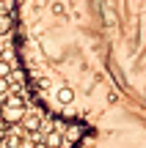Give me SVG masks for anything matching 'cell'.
<instances>
[{"label": "cell", "instance_id": "10", "mask_svg": "<svg viewBox=\"0 0 146 148\" xmlns=\"http://www.w3.org/2000/svg\"><path fill=\"white\" fill-rule=\"evenodd\" d=\"M0 123H3V121H0Z\"/></svg>", "mask_w": 146, "mask_h": 148}, {"label": "cell", "instance_id": "5", "mask_svg": "<svg viewBox=\"0 0 146 148\" xmlns=\"http://www.w3.org/2000/svg\"><path fill=\"white\" fill-rule=\"evenodd\" d=\"M11 30H14V16L0 14V33H11Z\"/></svg>", "mask_w": 146, "mask_h": 148}, {"label": "cell", "instance_id": "3", "mask_svg": "<svg viewBox=\"0 0 146 148\" xmlns=\"http://www.w3.org/2000/svg\"><path fill=\"white\" fill-rule=\"evenodd\" d=\"M22 129H25L28 134H36L39 129H42V123H44V118L39 115V112H25V118H22Z\"/></svg>", "mask_w": 146, "mask_h": 148}, {"label": "cell", "instance_id": "7", "mask_svg": "<svg viewBox=\"0 0 146 148\" xmlns=\"http://www.w3.org/2000/svg\"><path fill=\"white\" fill-rule=\"evenodd\" d=\"M8 74H11V63L0 60V77H8Z\"/></svg>", "mask_w": 146, "mask_h": 148}, {"label": "cell", "instance_id": "2", "mask_svg": "<svg viewBox=\"0 0 146 148\" xmlns=\"http://www.w3.org/2000/svg\"><path fill=\"white\" fill-rule=\"evenodd\" d=\"M22 118H25V101L22 99L11 96V99H6L0 104V121H3V126H17Z\"/></svg>", "mask_w": 146, "mask_h": 148}, {"label": "cell", "instance_id": "9", "mask_svg": "<svg viewBox=\"0 0 146 148\" xmlns=\"http://www.w3.org/2000/svg\"><path fill=\"white\" fill-rule=\"evenodd\" d=\"M0 143H3V129H0Z\"/></svg>", "mask_w": 146, "mask_h": 148}, {"label": "cell", "instance_id": "1", "mask_svg": "<svg viewBox=\"0 0 146 148\" xmlns=\"http://www.w3.org/2000/svg\"><path fill=\"white\" fill-rule=\"evenodd\" d=\"M28 96L64 85V148H146V0H11Z\"/></svg>", "mask_w": 146, "mask_h": 148}, {"label": "cell", "instance_id": "8", "mask_svg": "<svg viewBox=\"0 0 146 148\" xmlns=\"http://www.w3.org/2000/svg\"><path fill=\"white\" fill-rule=\"evenodd\" d=\"M8 90V77H0V93H6Z\"/></svg>", "mask_w": 146, "mask_h": 148}, {"label": "cell", "instance_id": "6", "mask_svg": "<svg viewBox=\"0 0 146 148\" xmlns=\"http://www.w3.org/2000/svg\"><path fill=\"white\" fill-rule=\"evenodd\" d=\"M14 148H44V143L42 140H19Z\"/></svg>", "mask_w": 146, "mask_h": 148}, {"label": "cell", "instance_id": "4", "mask_svg": "<svg viewBox=\"0 0 146 148\" xmlns=\"http://www.w3.org/2000/svg\"><path fill=\"white\" fill-rule=\"evenodd\" d=\"M44 148H64V132H61V129L47 132V137H44Z\"/></svg>", "mask_w": 146, "mask_h": 148}]
</instances>
